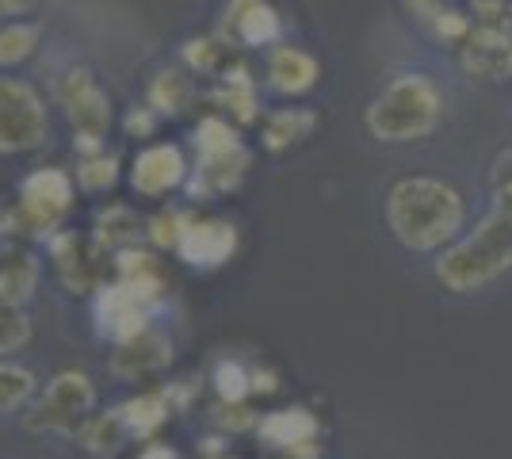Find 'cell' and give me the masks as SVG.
<instances>
[{
  "instance_id": "cell-1",
  "label": "cell",
  "mask_w": 512,
  "mask_h": 459,
  "mask_svg": "<svg viewBox=\"0 0 512 459\" xmlns=\"http://www.w3.org/2000/svg\"><path fill=\"white\" fill-rule=\"evenodd\" d=\"M386 226L409 253H444L467 234V199L440 176H406L386 192Z\"/></svg>"
},
{
  "instance_id": "cell-2",
  "label": "cell",
  "mask_w": 512,
  "mask_h": 459,
  "mask_svg": "<svg viewBox=\"0 0 512 459\" xmlns=\"http://www.w3.org/2000/svg\"><path fill=\"white\" fill-rule=\"evenodd\" d=\"M512 272V203L493 199L490 211L444 253H436L432 276L451 295H474Z\"/></svg>"
},
{
  "instance_id": "cell-3",
  "label": "cell",
  "mask_w": 512,
  "mask_h": 459,
  "mask_svg": "<svg viewBox=\"0 0 512 459\" xmlns=\"http://www.w3.org/2000/svg\"><path fill=\"white\" fill-rule=\"evenodd\" d=\"M444 115H448V100L440 85L428 73L409 69V73L390 77L375 92V100L363 108V127L383 146H409L440 131Z\"/></svg>"
},
{
  "instance_id": "cell-4",
  "label": "cell",
  "mask_w": 512,
  "mask_h": 459,
  "mask_svg": "<svg viewBox=\"0 0 512 459\" xmlns=\"http://www.w3.org/2000/svg\"><path fill=\"white\" fill-rule=\"evenodd\" d=\"M73 203V180L62 169H39L23 180L20 207L12 211V230L20 234H46L54 230Z\"/></svg>"
},
{
  "instance_id": "cell-5",
  "label": "cell",
  "mask_w": 512,
  "mask_h": 459,
  "mask_svg": "<svg viewBox=\"0 0 512 459\" xmlns=\"http://www.w3.org/2000/svg\"><path fill=\"white\" fill-rule=\"evenodd\" d=\"M161 299V276L146 272V276H123L115 287H104L100 295V329L111 337H130L138 329H146V310Z\"/></svg>"
},
{
  "instance_id": "cell-6",
  "label": "cell",
  "mask_w": 512,
  "mask_h": 459,
  "mask_svg": "<svg viewBox=\"0 0 512 459\" xmlns=\"http://www.w3.org/2000/svg\"><path fill=\"white\" fill-rule=\"evenodd\" d=\"M96 391L88 383L85 372H62L46 387L43 402L35 406V414L27 417L31 429H50V433H77L92 414Z\"/></svg>"
},
{
  "instance_id": "cell-7",
  "label": "cell",
  "mask_w": 512,
  "mask_h": 459,
  "mask_svg": "<svg viewBox=\"0 0 512 459\" xmlns=\"http://www.w3.org/2000/svg\"><path fill=\"white\" fill-rule=\"evenodd\" d=\"M46 138V108L35 88L0 81V153L35 150Z\"/></svg>"
},
{
  "instance_id": "cell-8",
  "label": "cell",
  "mask_w": 512,
  "mask_h": 459,
  "mask_svg": "<svg viewBox=\"0 0 512 459\" xmlns=\"http://www.w3.org/2000/svg\"><path fill=\"white\" fill-rule=\"evenodd\" d=\"M58 96H62L65 111L77 127V146L85 153L100 150V138H104L107 123H111V100H107L96 77L88 69H73L65 73L62 85H58Z\"/></svg>"
},
{
  "instance_id": "cell-9",
  "label": "cell",
  "mask_w": 512,
  "mask_h": 459,
  "mask_svg": "<svg viewBox=\"0 0 512 459\" xmlns=\"http://www.w3.org/2000/svg\"><path fill=\"white\" fill-rule=\"evenodd\" d=\"M256 433L268 440L272 448H283L291 459H314L318 456V417L302 406H291V410H276V414L260 417Z\"/></svg>"
},
{
  "instance_id": "cell-10",
  "label": "cell",
  "mask_w": 512,
  "mask_h": 459,
  "mask_svg": "<svg viewBox=\"0 0 512 459\" xmlns=\"http://www.w3.org/2000/svg\"><path fill=\"white\" fill-rule=\"evenodd\" d=\"M172 360V341L157 329H138L119 341V349L111 356V372L119 379H138V375L161 372Z\"/></svg>"
},
{
  "instance_id": "cell-11",
  "label": "cell",
  "mask_w": 512,
  "mask_h": 459,
  "mask_svg": "<svg viewBox=\"0 0 512 459\" xmlns=\"http://www.w3.org/2000/svg\"><path fill=\"white\" fill-rule=\"evenodd\" d=\"M249 169V150L241 146V138L230 146H214V150H199V165H195L192 192L195 196H211V192H230L241 184V176Z\"/></svg>"
},
{
  "instance_id": "cell-12",
  "label": "cell",
  "mask_w": 512,
  "mask_h": 459,
  "mask_svg": "<svg viewBox=\"0 0 512 459\" xmlns=\"http://www.w3.org/2000/svg\"><path fill=\"white\" fill-rule=\"evenodd\" d=\"M176 249H180V257L188 264H203V268L230 261L237 249L234 222H222V219L188 222V230H184V238H180Z\"/></svg>"
},
{
  "instance_id": "cell-13",
  "label": "cell",
  "mask_w": 512,
  "mask_h": 459,
  "mask_svg": "<svg viewBox=\"0 0 512 459\" xmlns=\"http://www.w3.org/2000/svg\"><path fill=\"white\" fill-rule=\"evenodd\" d=\"M226 35L245 46H268L283 35V23H279V12L268 0H230Z\"/></svg>"
},
{
  "instance_id": "cell-14",
  "label": "cell",
  "mask_w": 512,
  "mask_h": 459,
  "mask_svg": "<svg viewBox=\"0 0 512 459\" xmlns=\"http://www.w3.org/2000/svg\"><path fill=\"white\" fill-rule=\"evenodd\" d=\"M184 173H188V165H184V153L176 150V146H150L146 153H138L130 180H134L138 192L161 196V192L176 188L184 180Z\"/></svg>"
},
{
  "instance_id": "cell-15",
  "label": "cell",
  "mask_w": 512,
  "mask_h": 459,
  "mask_svg": "<svg viewBox=\"0 0 512 459\" xmlns=\"http://www.w3.org/2000/svg\"><path fill=\"white\" fill-rule=\"evenodd\" d=\"M268 85L283 96H302L318 85V62L299 46H276L268 58Z\"/></svg>"
},
{
  "instance_id": "cell-16",
  "label": "cell",
  "mask_w": 512,
  "mask_h": 459,
  "mask_svg": "<svg viewBox=\"0 0 512 459\" xmlns=\"http://www.w3.org/2000/svg\"><path fill=\"white\" fill-rule=\"evenodd\" d=\"M54 261H58L65 287H73V291H88L100 280V253L77 234L54 238Z\"/></svg>"
},
{
  "instance_id": "cell-17",
  "label": "cell",
  "mask_w": 512,
  "mask_h": 459,
  "mask_svg": "<svg viewBox=\"0 0 512 459\" xmlns=\"http://www.w3.org/2000/svg\"><path fill=\"white\" fill-rule=\"evenodd\" d=\"M35 284H39V264H35V257L23 253V249H8L0 257V303L8 306L27 303Z\"/></svg>"
},
{
  "instance_id": "cell-18",
  "label": "cell",
  "mask_w": 512,
  "mask_h": 459,
  "mask_svg": "<svg viewBox=\"0 0 512 459\" xmlns=\"http://www.w3.org/2000/svg\"><path fill=\"white\" fill-rule=\"evenodd\" d=\"M318 127V115L310 108H283L264 123V146L268 150H287L302 138H310Z\"/></svg>"
},
{
  "instance_id": "cell-19",
  "label": "cell",
  "mask_w": 512,
  "mask_h": 459,
  "mask_svg": "<svg viewBox=\"0 0 512 459\" xmlns=\"http://www.w3.org/2000/svg\"><path fill=\"white\" fill-rule=\"evenodd\" d=\"M119 410H123L130 437H153L169 417V402H165V394H138Z\"/></svg>"
},
{
  "instance_id": "cell-20",
  "label": "cell",
  "mask_w": 512,
  "mask_h": 459,
  "mask_svg": "<svg viewBox=\"0 0 512 459\" xmlns=\"http://www.w3.org/2000/svg\"><path fill=\"white\" fill-rule=\"evenodd\" d=\"M150 104L157 111H165V115H180V111L192 104V85H188V77L184 73H161L150 88Z\"/></svg>"
},
{
  "instance_id": "cell-21",
  "label": "cell",
  "mask_w": 512,
  "mask_h": 459,
  "mask_svg": "<svg viewBox=\"0 0 512 459\" xmlns=\"http://www.w3.org/2000/svg\"><path fill=\"white\" fill-rule=\"evenodd\" d=\"M123 437H130L127 421H123V410H115V414H107V417H96L85 429L88 448H92L96 456H111V452L123 444Z\"/></svg>"
},
{
  "instance_id": "cell-22",
  "label": "cell",
  "mask_w": 512,
  "mask_h": 459,
  "mask_svg": "<svg viewBox=\"0 0 512 459\" xmlns=\"http://www.w3.org/2000/svg\"><path fill=\"white\" fill-rule=\"evenodd\" d=\"M35 391V375L27 368H16V364H0V414L23 406Z\"/></svg>"
},
{
  "instance_id": "cell-23",
  "label": "cell",
  "mask_w": 512,
  "mask_h": 459,
  "mask_svg": "<svg viewBox=\"0 0 512 459\" xmlns=\"http://www.w3.org/2000/svg\"><path fill=\"white\" fill-rule=\"evenodd\" d=\"M39 43V27H31V23H12V27H4L0 31V66H16L23 62L31 50Z\"/></svg>"
},
{
  "instance_id": "cell-24",
  "label": "cell",
  "mask_w": 512,
  "mask_h": 459,
  "mask_svg": "<svg viewBox=\"0 0 512 459\" xmlns=\"http://www.w3.org/2000/svg\"><path fill=\"white\" fill-rule=\"evenodd\" d=\"M100 241L111 249H123L130 241H138V219L127 207H111L107 215H100Z\"/></svg>"
},
{
  "instance_id": "cell-25",
  "label": "cell",
  "mask_w": 512,
  "mask_h": 459,
  "mask_svg": "<svg viewBox=\"0 0 512 459\" xmlns=\"http://www.w3.org/2000/svg\"><path fill=\"white\" fill-rule=\"evenodd\" d=\"M184 58H188L192 69H199V73H226L222 62L230 58V43H226V39H192L188 50H184Z\"/></svg>"
},
{
  "instance_id": "cell-26",
  "label": "cell",
  "mask_w": 512,
  "mask_h": 459,
  "mask_svg": "<svg viewBox=\"0 0 512 459\" xmlns=\"http://www.w3.org/2000/svg\"><path fill=\"white\" fill-rule=\"evenodd\" d=\"M27 341H31V322L20 314V306L0 303V356L23 349Z\"/></svg>"
},
{
  "instance_id": "cell-27",
  "label": "cell",
  "mask_w": 512,
  "mask_h": 459,
  "mask_svg": "<svg viewBox=\"0 0 512 459\" xmlns=\"http://www.w3.org/2000/svg\"><path fill=\"white\" fill-rule=\"evenodd\" d=\"M214 387H218V394H222L226 402H241L245 394L253 391V375L245 372L237 360H226V364H218V372H214Z\"/></svg>"
},
{
  "instance_id": "cell-28",
  "label": "cell",
  "mask_w": 512,
  "mask_h": 459,
  "mask_svg": "<svg viewBox=\"0 0 512 459\" xmlns=\"http://www.w3.org/2000/svg\"><path fill=\"white\" fill-rule=\"evenodd\" d=\"M115 157H107V153H96V157H88L85 165H81V173H77V180H81V188H88V192H104V188H111L115 184Z\"/></svg>"
},
{
  "instance_id": "cell-29",
  "label": "cell",
  "mask_w": 512,
  "mask_h": 459,
  "mask_svg": "<svg viewBox=\"0 0 512 459\" xmlns=\"http://www.w3.org/2000/svg\"><path fill=\"white\" fill-rule=\"evenodd\" d=\"M188 215H180V211H161L157 219L150 222V238L157 245H180L184 238V230H188Z\"/></svg>"
},
{
  "instance_id": "cell-30",
  "label": "cell",
  "mask_w": 512,
  "mask_h": 459,
  "mask_svg": "<svg viewBox=\"0 0 512 459\" xmlns=\"http://www.w3.org/2000/svg\"><path fill=\"white\" fill-rule=\"evenodd\" d=\"M490 196L497 203H512V150L497 153L490 169Z\"/></svg>"
},
{
  "instance_id": "cell-31",
  "label": "cell",
  "mask_w": 512,
  "mask_h": 459,
  "mask_svg": "<svg viewBox=\"0 0 512 459\" xmlns=\"http://www.w3.org/2000/svg\"><path fill=\"white\" fill-rule=\"evenodd\" d=\"M127 131L130 134H150L153 131V115L150 111H134L127 119Z\"/></svg>"
},
{
  "instance_id": "cell-32",
  "label": "cell",
  "mask_w": 512,
  "mask_h": 459,
  "mask_svg": "<svg viewBox=\"0 0 512 459\" xmlns=\"http://www.w3.org/2000/svg\"><path fill=\"white\" fill-rule=\"evenodd\" d=\"M138 459H180V456L172 452L169 444H150V448H142V452H138Z\"/></svg>"
},
{
  "instance_id": "cell-33",
  "label": "cell",
  "mask_w": 512,
  "mask_h": 459,
  "mask_svg": "<svg viewBox=\"0 0 512 459\" xmlns=\"http://www.w3.org/2000/svg\"><path fill=\"white\" fill-rule=\"evenodd\" d=\"M505 4H509V0H474V8H478L482 16H501Z\"/></svg>"
},
{
  "instance_id": "cell-34",
  "label": "cell",
  "mask_w": 512,
  "mask_h": 459,
  "mask_svg": "<svg viewBox=\"0 0 512 459\" xmlns=\"http://www.w3.org/2000/svg\"><path fill=\"white\" fill-rule=\"evenodd\" d=\"M35 0H0V16H12V12H23V8H31Z\"/></svg>"
},
{
  "instance_id": "cell-35",
  "label": "cell",
  "mask_w": 512,
  "mask_h": 459,
  "mask_svg": "<svg viewBox=\"0 0 512 459\" xmlns=\"http://www.w3.org/2000/svg\"><path fill=\"white\" fill-rule=\"evenodd\" d=\"M409 4H417V8H421V4H440V0H409Z\"/></svg>"
},
{
  "instance_id": "cell-36",
  "label": "cell",
  "mask_w": 512,
  "mask_h": 459,
  "mask_svg": "<svg viewBox=\"0 0 512 459\" xmlns=\"http://www.w3.org/2000/svg\"><path fill=\"white\" fill-rule=\"evenodd\" d=\"M509 35H512V23H509Z\"/></svg>"
},
{
  "instance_id": "cell-37",
  "label": "cell",
  "mask_w": 512,
  "mask_h": 459,
  "mask_svg": "<svg viewBox=\"0 0 512 459\" xmlns=\"http://www.w3.org/2000/svg\"><path fill=\"white\" fill-rule=\"evenodd\" d=\"M509 73H512V62H509Z\"/></svg>"
}]
</instances>
